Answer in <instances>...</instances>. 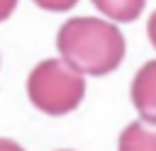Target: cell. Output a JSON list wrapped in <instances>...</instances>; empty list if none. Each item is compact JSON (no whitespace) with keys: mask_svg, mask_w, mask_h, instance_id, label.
Returning <instances> with one entry per match:
<instances>
[{"mask_svg":"<svg viewBox=\"0 0 156 151\" xmlns=\"http://www.w3.org/2000/svg\"><path fill=\"white\" fill-rule=\"evenodd\" d=\"M61 58L83 76H107L119 68L127 44L122 32L100 17H71L56 34Z\"/></svg>","mask_w":156,"mask_h":151,"instance_id":"6da1fadb","label":"cell"},{"mask_svg":"<svg viewBox=\"0 0 156 151\" xmlns=\"http://www.w3.org/2000/svg\"><path fill=\"white\" fill-rule=\"evenodd\" d=\"M29 102L51 117L73 112L85 97V78L63 58H46L37 63L27 78Z\"/></svg>","mask_w":156,"mask_h":151,"instance_id":"7a4b0ae2","label":"cell"},{"mask_svg":"<svg viewBox=\"0 0 156 151\" xmlns=\"http://www.w3.org/2000/svg\"><path fill=\"white\" fill-rule=\"evenodd\" d=\"M132 102L146 124L156 127V58L146 61L132 80Z\"/></svg>","mask_w":156,"mask_h":151,"instance_id":"3957f363","label":"cell"},{"mask_svg":"<svg viewBox=\"0 0 156 151\" xmlns=\"http://www.w3.org/2000/svg\"><path fill=\"white\" fill-rule=\"evenodd\" d=\"M117 151H156V129H151L144 119L127 124L119 134Z\"/></svg>","mask_w":156,"mask_h":151,"instance_id":"277c9868","label":"cell"},{"mask_svg":"<svg viewBox=\"0 0 156 151\" xmlns=\"http://www.w3.org/2000/svg\"><path fill=\"white\" fill-rule=\"evenodd\" d=\"M93 5L115 22H134L144 12L146 0H93Z\"/></svg>","mask_w":156,"mask_h":151,"instance_id":"5b68a950","label":"cell"},{"mask_svg":"<svg viewBox=\"0 0 156 151\" xmlns=\"http://www.w3.org/2000/svg\"><path fill=\"white\" fill-rule=\"evenodd\" d=\"M34 5H39L41 10H49V12H66V10L76 7L78 0H34Z\"/></svg>","mask_w":156,"mask_h":151,"instance_id":"8992f818","label":"cell"},{"mask_svg":"<svg viewBox=\"0 0 156 151\" xmlns=\"http://www.w3.org/2000/svg\"><path fill=\"white\" fill-rule=\"evenodd\" d=\"M17 7V0H0V22H5Z\"/></svg>","mask_w":156,"mask_h":151,"instance_id":"52a82bcc","label":"cell"},{"mask_svg":"<svg viewBox=\"0 0 156 151\" xmlns=\"http://www.w3.org/2000/svg\"><path fill=\"white\" fill-rule=\"evenodd\" d=\"M146 34H149L151 46L156 49V10L151 12V17H149V22H146Z\"/></svg>","mask_w":156,"mask_h":151,"instance_id":"ba28073f","label":"cell"},{"mask_svg":"<svg viewBox=\"0 0 156 151\" xmlns=\"http://www.w3.org/2000/svg\"><path fill=\"white\" fill-rule=\"evenodd\" d=\"M0 151H24L17 141H12V139H2L0 136Z\"/></svg>","mask_w":156,"mask_h":151,"instance_id":"9c48e42d","label":"cell"},{"mask_svg":"<svg viewBox=\"0 0 156 151\" xmlns=\"http://www.w3.org/2000/svg\"><path fill=\"white\" fill-rule=\"evenodd\" d=\"M58 151H68V149H58Z\"/></svg>","mask_w":156,"mask_h":151,"instance_id":"30bf717a","label":"cell"}]
</instances>
